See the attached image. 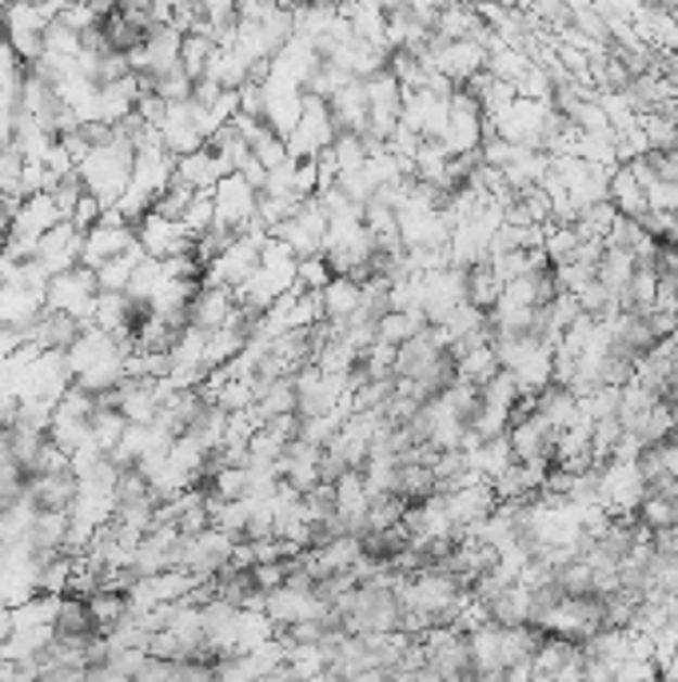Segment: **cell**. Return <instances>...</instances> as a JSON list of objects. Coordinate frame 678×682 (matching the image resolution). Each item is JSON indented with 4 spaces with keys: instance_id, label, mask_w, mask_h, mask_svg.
I'll return each instance as SVG.
<instances>
[{
    "instance_id": "6da1fadb",
    "label": "cell",
    "mask_w": 678,
    "mask_h": 682,
    "mask_svg": "<svg viewBox=\"0 0 678 682\" xmlns=\"http://www.w3.org/2000/svg\"><path fill=\"white\" fill-rule=\"evenodd\" d=\"M116 137V132H112ZM132 164H136V149L128 140H112L104 149H92L85 156V164L76 168V176L85 180V188L92 196L104 204V211H112L120 204V196L128 192V180H132Z\"/></svg>"
},
{
    "instance_id": "7a4b0ae2",
    "label": "cell",
    "mask_w": 678,
    "mask_h": 682,
    "mask_svg": "<svg viewBox=\"0 0 678 682\" xmlns=\"http://www.w3.org/2000/svg\"><path fill=\"white\" fill-rule=\"evenodd\" d=\"M176 180V160L164 149H144L136 152L132 164V180H128V192L120 196L116 211H120L128 223H140L152 211V204L168 192V184Z\"/></svg>"
},
{
    "instance_id": "3957f363",
    "label": "cell",
    "mask_w": 678,
    "mask_h": 682,
    "mask_svg": "<svg viewBox=\"0 0 678 682\" xmlns=\"http://www.w3.org/2000/svg\"><path fill=\"white\" fill-rule=\"evenodd\" d=\"M335 137H340V128L332 120L328 100L304 96V116H299V125L287 137V156L292 160H320L323 152L335 144Z\"/></svg>"
},
{
    "instance_id": "277c9868",
    "label": "cell",
    "mask_w": 678,
    "mask_h": 682,
    "mask_svg": "<svg viewBox=\"0 0 678 682\" xmlns=\"http://www.w3.org/2000/svg\"><path fill=\"white\" fill-rule=\"evenodd\" d=\"M97 272L88 268H73L64 275H52L49 284V311L73 316L80 327H92V308H97Z\"/></svg>"
},
{
    "instance_id": "5b68a950",
    "label": "cell",
    "mask_w": 678,
    "mask_h": 682,
    "mask_svg": "<svg viewBox=\"0 0 678 682\" xmlns=\"http://www.w3.org/2000/svg\"><path fill=\"white\" fill-rule=\"evenodd\" d=\"M132 244H136V228H132V223L124 220L116 208L104 211V220H100L92 232H85V256H80V268L97 272V268H104L108 260L124 256V252L132 248Z\"/></svg>"
},
{
    "instance_id": "8992f818",
    "label": "cell",
    "mask_w": 678,
    "mask_h": 682,
    "mask_svg": "<svg viewBox=\"0 0 678 682\" xmlns=\"http://www.w3.org/2000/svg\"><path fill=\"white\" fill-rule=\"evenodd\" d=\"M132 228L149 260H180V256H192V244H196V240L184 232V223L164 220L156 211H149V216L140 223H132Z\"/></svg>"
},
{
    "instance_id": "52a82bcc",
    "label": "cell",
    "mask_w": 678,
    "mask_h": 682,
    "mask_svg": "<svg viewBox=\"0 0 678 682\" xmlns=\"http://www.w3.org/2000/svg\"><path fill=\"white\" fill-rule=\"evenodd\" d=\"M212 200H216V223L228 228V232H235V236L256 220L259 192L247 184L244 176H223L220 184H216V192H212Z\"/></svg>"
},
{
    "instance_id": "ba28073f",
    "label": "cell",
    "mask_w": 678,
    "mask_h": 682,
    "mask_svg": "<svg viewBox=\"0 0 678 682\" xmlns=\"http://www.w3.org/2000/svg\"><path fill=\"white\" fill-rule=\"evenodd\" d=\"M156 132H161V144L172 160H184V156H192V152L208 149V140L200 137L196 104H192V100H188V104H168V112H164V120Z\"/></svg>"
},
{
    "instance_id": "9c48e42d",
    "label": "cell",
    "mask_w": 678,
    "mask_h": 682,
    "mask_svg": "<svg viewBox=\"0 0 678 682\" xmlns=\"http://www.w3.org/2000/svg\"><path fill=\"white\" fill-rule=\"evenodd\" d=\"M80 256H85V236L76 232L73 223H56L37 248V260L49 268V275H64L80 268Z\"/></svg>"
},
{
    "instance_id": "30bf717a",
    "label": "cell",
    "mask_w": 678,
    "mask_h": 682,
    "mask_svg": "<svg viewBox=\"0 0 678 682\" xmlns=\"http://www.w3.org/2000/svg\"><path fill=\"white\" fill-rule=\"evenodd\" d=\"M232 311H235L232 292H223V287L200 284L196 299H192V308H188V327H196V332L212 335V332H220V327H228V320H232Z\"/></svg>"
},
{
    "instance_id": "8fae6325",
    "label": "cell",
    "mask_w": 678,
    "mask_h": 682,
    "mask_svg": "<svg viewBox=\"0 0 678 682\" xmlns=\"http://www.w3.org/2000/svg\"><path fill=\"white\" fill-rule=\"evenodd\" d=\"M80 323L73 320V316H61V311H40V320L33 323L25 332V344H33L37 351H68L80 339Z\"/></svg>"
},
{
    "instance_id": "7c38bea8",
    "label": "cell",
    "mask_w": 678,
    "mask_h": 682,
    "mask_svg": "<svg viewBox=\"0 0 678 682\" xmlns=\"http://www.w3.org/2000/svg\"><path fill=\"white\" fill-rule=\"evenodd\" d=\"M52 634H56V643H64V646H85L92 634H100L97 622H92V610H88V599L64 595L61 607H56Z\"/></svg>"
},
{
    "instance_id": "4fadbf2b",
    "label": "cell",
    "mask_w": 678,
    "mask_h": 682,
    "mask_svg": "<svg viewBox=\"0 0 678 682\" xmlns=\"http://www.w3.org/2000/svg\"><path fill=\"white\" fill-rule=\"evenodd\" d=\"M606 200H611L618 216H627V220H642V216L651 211V208H647V192H642V184L635 180V172H630L627 164H618L615 172H611Z\"/></svg>"
},
{
    "instance_id": "5bb4252c",
    "label": "cell",
    "mask_w": 678,
    "mask_h": 682,
    "mask_svg": "<svg viewBox=\"0 0 678 682\" xmlns=\"http://www.w3.org/2000/svg\"><path fill=\"white\" fill-rule=\"evenodd\" d=\"M223 164L212 156L208 149L192 152V156H184V160H176V180L180 184H188L192 192H216V184L223 180Z\"/></svg>"
},
{
    "instance_id": "9a60e30c",
    "label": "cell",
    "mask_w": 678,
    "mask_h": 682,
    "mask_svg": "<svg viewBox=\"0 0 678 682\" xmlns=\"http://www.w3.org/2000/svg\"><path fill=\"white\" fill-rule=\"evenodd\" d=\"M320 308H323V323H344L347 316L359 311V284L347 280V275H335L332 284L320 292Z\"/></svg>"
},
{
    "instance_id": "2e32d148",
    "label": "cell",
    "mask_w": 678,
    "mask_h": 682,
    "mask_svg": "<svg viewBox=\"0 0 678 682\" xmlns=\"http://www.w3.org/2000/svg\"><path fill=\"white\" fill-rule=\"evenodd\" d=\"M499 296H503V284H499V275L491 272V263H475L468 272V304L491 316V311L499 308Z\"/></svg>"
},
{
    "instance_id": "e0dca14e",
    "label": "cell",
    "mask_w": 678,
    "mask_h": 682,
    "mask_svg": "<svg viewBox=\"0 0 678 682\" xmlns=\"http://www.w3.org/2000/svg\"><path fill=\"white\" fill-rule=\"evenodd\" d=\"M630 275H635V260H630V252H603V260H599V272L594 280L606 287V296L623 299V292L630 287Z\"/></svg>"
},
{
    "instance_id": "ac0fdd59",
    "label": "cell",
    "mask_w": 678,
    "mask_h": 682,
    "mask_svg": "<svg viewBox=\"0 0 678 682\" xmlns=\"http://www.w3.org/2000/svg\"><path fill=\"white\" fill-rule=\"evenodd\" d=\"M56 607H61V599L52 595H33L25 599L21 607H13V631H40V627H52L56 622Z\"/></svg>"
},
{
    "instance_id": "d6986e66",
    "label": "cell",
    "mask_w": 678,
    "mask_h": 682,
    "mask_svg": "<svg viewBox=\"0 0 678 682\" xmlns=\"http://www.w3.org/2000/svg\"><path fill=\"white\" fill-rule=\"evenodd\" d=\"M635 519H639L651 535L670 531V527H678V499L663 496V491H651V496L642 499V507H639Z\"/></svg>"
},
{
    "instance_id": "ffe728a7",
    "label": "cell",
    "mask_w": 678,
    "mask_h": 682,
    "mask_svg": "<svg viewBox=\"0 0 678 682\" xmlns=\"http://www.w3.org/2000/svg\"><path fill=\"white\" fill-rule=\"evenodd\" d=\"M642 137H647V149L651 152H678V120L670 112H654V116H642L639 120Z\"/></svg>"
},
{
    "instance_id": "44dd1931",
    "label": "cell",
    "mask_w": 678,
    "mask_h": 682,
    "mask_svg": "<svg viewBox=\"0 0 678 682\" xmlns=\"http://www.w3.org/2000/svg\"><path fill=\"white\" fill-rule=\"evenodd\" d=\"M88 610H92V622H97L100 634H108L112 627H120L128 619V595H116V591H97L88 599Z\"/></svg>"
},
{
    "instance_id": "7402d4cb",
    "label": "cell",
    "mask_w": 678,
    "mask_h": 682,
    "mask_svg": "<svg viewBox=\"0 0 678 682\" xmlns=\"http://www.w3.org/2000/svg\"><path fill=\"white\" fill-rule=\"evenodd\" d=\"M212 56H216V44L208 37H196V33H184V44H180V64L192 80H204Z\"/></svg>"
},
{
    "instance_id": "603a6c76",
    "label": "cell",
    "mask_w": 678,
    "mask_h": 682,
    "mask_svg": "<svg viewBox=\"0 0 678 682\" xmlns=\"http://www.w3.org/2000/svg\"><path fill=\"white\" fill-rule=\"evenodd\" d=\"M530 64H535V61H530L527 52L507 49V44H503V49H495L491 56H487V73H491L495 80H507V85H515V80L527 73Z\"/></svg>"
},
{
    "instance_id": "cb8c5ba5",
    "label": "cell",
    "mask_w": 678,
    "mask_h": 682,
    "mask_svg": "<svg viewBox=\"0 0 678 682\" xmlns=\"http://www.w3.org/2000/svg\"><path fill=\"white\" fill-rule=\"evenodd\" d=\"M192 200H196V192H192V188L188 184H180V180H172V184H168V192H164L161 200H156V204H152V211H156V216H164V220H184V211H188V204H192Z\"/></svg>"
},
{
    "instance_id": "d4e9b609",
    "label": "cell",
    "mask_w": 678,
    "mask_h": 682,
    "mask_svg": "<svg viewBox=\"0 0 678 682\" xmlns=\"http://www.w3.org/2000/svg\"><path fill=\"white\" fill-rule=\"evenodd\" d=\"M88 188H85V180L80 176H68V180H61V184L52 188L49 196H52V204H56V211H61V220L68 223L73 220V211H76V204H80V196H85Z\"/></svg>"
}]
</instances>
